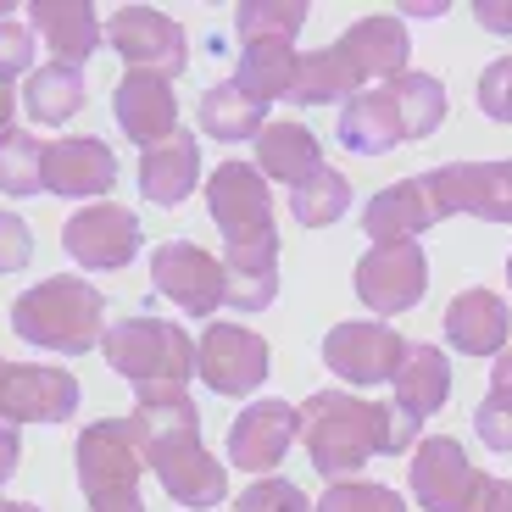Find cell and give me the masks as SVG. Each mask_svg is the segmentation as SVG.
Returning a JSON list of instances; mask_svg holds the SVG:
<instances>
[{"instance_id":"obj_42","label":"cell","mask_w":512,"mask_h":512,"mask_svg":"<svg viewBox=\"0 0 512 512\" xmlns=\"http://www.w3.org/2000/svg\"><path fill=\"white\" fill-rule=\"evenodd\" d=\"M474 17H479V28H490V34H512V0H479Z\"/></svg>"},{"instance_id":"obj_14","label":"cell","mask_w":512,"mask_h":512,"mask_svg":"<svg viewBox=\"0 0 512 512\" xmlns=\"http://www.w3.org/2000/svg\"><path fill=\"white\" fill-rule=\"evenodd\" d=\"M78 412V379L45 362H0V418L6 423H67Z\"/></svg>"},{"instance_id":"obj_17","label":"cell","mask_w":512,"mask_h":512,"mask_svg":"<svg viewBox=\"0 0 512 512\" xmlns=\"http://www.w3.org/2000/svg\"><path fill=\"white\" fill-rule=\"evenodd\" d=\"M295 435H301V407L268 396L229 423V462L251 479H273V468L290 457Z\"/></svg>"},{"instance_id":"obj_11","label":"cell","mask_w":512,"mask_h":512,"mask_svg":"<svg viewBox=\"0 0 512 512\" xmlns=\"http://www.w3.org/2000/svg\"><path fill=\"white\" fill-rule=\"evenodd\" d=\"M145 245V229L128 206H112V201H95L84 212L62 223V251L73 256L78 268L90 273H112L123 262H134V251Z\"/></svg>"},{"instance_id":"obj_3","label":"cell","mask_w":512,"mask_h":512,"mask_svg":"<svg viewBox=\"0 0 512 512\" xmlns=\"http://www.w3.org/2000/svg\"><path fill=\"white\" fill-rule=\"evenodd\" d=\"M423 423L407 418L401 407H384V401H362L346 390H318L301 407V446H307L312 468L323 479H351L362 462L390 457V451L418 446Z\"/></svg>"},{"instance_id":"obj_23","label":"cell","mask_w":512,"mask_h":512,"mask_svg":"<svg viewBox=\"0 0 512 512\" xmlns=\"http://www.w3.org/2000/svg\"><path fill=\"white\" fill-rule=\"evenodd\" d=\"M334 45L346 51V62L357 67L362 84H368V78H384V84L401 78L407 73V56H412V39H407V28H401V17H357Z\"/></svg>"},{"instance_id":"obj_5","label":"cell","mask_w":512,"mask_h":512,"mask_svg":"<svg viewBox=\"0 0 512 512\" xmlns=\"http://www.w3.org/2000/svg\"><path fill=\"white\" fill-rule=\"evenodd\" d=\"M12 334L28 340L34 351H56V357H84L101 346L106 334V295L78 273H56L39 279L12 301Z\"/></svg>"},{"instance_id":"obj_36","label":"cell","mask_w":512,"mask_h":512,"mask_svg":"<svg viewBox=\"0 0 512 512\" xmlns=\"http://www.w3.org/2000/svg\"><path fill=\"white\" fill-rule=\"evenodd\" d=\"M474 429H479V440H485L490 451L512 457V390L507 384H490V396L474 407Z\"/></svg>"},{"instance_id":"obj_45","label":"cell","mask_w":512,"mask_h":512,"mask_svg":"<svg viewBox=\"0 0 512 512\" xmlns=\"http://www.w3.org/2000/svg\"><path fill=\"white\" fill-rule=\"evenodd\" d=\"M12 112H17V101H12V95H6V84H0V140L12 134Z\"/></svg>"},{"instance_id":"obj_15","label":"cell","mask_w":512,"mask_h":512,"mask_svg":"<svg viewBox=\"0 0 512 512\" xmlns=\"http://www.w3.org/2000/svg\"><path fill=\"white\" fill-rule=\"evenodd\" d=\"M151 284L190 318H212L223 307V256L201 251L190 240H167L151 251Z\"/></svg>"},{"instance_id":"obj_29","label":"cell","mask_w":512,"mask_h":512,"mask_svg":"<svg viewBox=\"0 0 512 512\" xmlns=\"http://www.w3.org/2000/svg\"><path fill=\"white\" fill-rule=\"evenodd\" d=\"M195 117H201V128L212 134V140L240 145V140H256V128H262V117H268V101H251V95L229 78V84H212V90L201 95Z\"/></svg>"},{"instance_id":"obj_21","label":"cell","mask_w":512,"mask_h":512,"mask_svg":"<svg viewBox=\"0 0 512 512\" xmlns=\"http://www.w3.org/2000/svg\"><path fill=\"white\" fill-rule=\"evenodd\" d=\"M507 334H512V312L485 284L479 290H462L446 307V340L462 357H501L507 351Z\"/></svg>"},{"instance_id":"obj_20","label":"cell","mask_w":512,"mask_h":512,"mask_svg":"<svg viewBox=\"0 0 512 512\" xmlns=\"http://www.w3.org/2000/svg\"><path fill=\"white\" fill-rule=\"evenodd\" d=\"M435 223H440V206H435V190H429V173L390 184V190H379L362 206V229H368L373 245L418 240V234L435 229Z\"/></svg>"},{"instance_id":"obj_18","label":"cell","mask_w":512,"mask_h":512,"mask_svg":"<svg viewBox=\"0 0 512 512\" xmlns=\"http://www.w3.org/2000/svg\"><path fill=\"white\" fill-rule=\"evenodd\" d=\"M112 117L123 128V140H134L140 151H156L162 140L179 134V95L173 78L162 73H123L112 90Z\"/></svg>"},{"instance_id":"obj_47","label":"cell","mask_w":512,"mask_h":512,"mask_svg":"<svg viewBox=\"0 0 512 512\" xmlns=\"http://www.w3.org/2000/svg\"><path fill=\"white\" fill-rule=\"evenodd\" d=\"M507 290H512V256H507Z\"/></svg>"},{"instance_id":"obj_48","label":"cell","mask_w":512,"mask_h":512,"mask_svg":"<svg viewBox=\"0 0 512 512\" xmlns=\"http://www.w3.org/2000/svg\"><path fill=\"white\" fill-rule=\"evenodd\" d=\"M0 362H6V357H0Z\"/></svg>"},{"instance_id":"obj_1","label":"cell","mask_w":512,"mask_h":512,"mask_svg":"<svg viewBox=\"0 0 512 512\" xmlns=\"http://www.w3.org/2000/svg\"><path fill=\"white\" fill-rule=\"evenodd\" d=\"M212 223L223 229V307L262 312L279 295V229L273 195L256 162H223L206 184Z\"/></svg>"},{"instance_id":"obj_41","label":"cell","mask_w":512,"mask_h":512,"mask_svg":"<svg viewBox=\"0 0 512 512\" xmlns=\"http://www.w3.org/2000/svg\"><path fill=\"white\" fill-rule=\"evenodd\" d=\"M17 462H23V435H17V423L0 418V485L17 474Z\"/></svg>"},{"instance_id":"obj_34","label":"cell","mask_w":512,"mask_h":512,"mask_svg":"<svg viewBox=\"0 0 512 512\" xmlns=\"http://www.w3.org/2000/svg\"><path fill=\"white\" fill-rule=\"evenodd\" d=\"M312 512H407V501L390 485H373V479H340V485L323 490Z\"/></svg>"},{"instance_id":"obj_44","label":"cell","mask_w":512,"mask_h":512,"mask_svg":"<svg viewBox=\"0 0 512 512\" xmlns=\"http://www.w3.org/2000/svg\"><path fill=\"white\" fill-rule=\"evenodd\" d=\"M490 384H507L512 390V351H501V357L490 362Z\"/></svg>"},{"instance_id":"obj_30","label":"cell","mask_w":512,"mask_h":512,"mask_svg":"<svg viewBox=\"0 0 512 512\" xmlns=\"http://www.w3.org/2000/svg\"><path fill=\"white\" fill-rule=\"evenodd\" d=\"M23 106H28V117L45 123V128L67 123V117L84 106V73H78V67H62V62L34 67L28 84H23Z\"/></svg>"},{"instance_id":"obj_31","label":"cell","mask_w":512,"mask_h":512,"mask_svg":"<svg viewBox=\"0 0 512 512\" xmlns=\"http://www.w3.org/2000/svg\"><path fill=\"white\" fill-rule=\"evenodd\" d=\"M346 206H351V179L334 173V167H318L312 179H301L290 190V212L301 229H329V223L346 218Z\"/></svg>"},{"instance_id":"obj_32","label":"cell","mask_w":512,"mask_h":512,"mask_svg":"<svg viewBox=\"0 0 512 512\" xmlns=\"http://www.w3.org/2000/svg\"><path fill=\"white\" fill-rule=\"evenodd\" d=\"M301 28H307L301 0H245V6H234V34L245 45H256V39H295Z\"/></svg>"},{"instance_id":"obj_4","label":"cell","mask_w":512,"mask_h":512,"mask_svg":"<svg viewBox=\"0 0 512 512\" xmlns=\"http://www.w3.org/2000/svg\"><path fill=\"white\" fill-rule=\"evenodd\" d=\"M446 123V84L435 73H401L379 90H357L340 106V145L357 156H384Z\"/></svg>"},{"instance_id":"obj_43","label":"cell","mask_w":512,"mask_h":512,"mask_svg":"<svg viewBox=\"0 0 512 512\" xmlns=\"http://www.w3.org/2000/svg\"><path fill=\"white\" fill-rule=\"evenodd\" d=\"M401 12L407 17H446V6H440V0H407Z\"/></svg>"},{"instance_id":"obj_28","label":"cell","mask_w":512,"mask_h":512,"mask_svg":"<svg viewBox=\"0 0 512 512\" xmlns=\"http://www.w3.org/2000/svg\"><path fill=\"white\" fill-rule=\"evenodd\" d=\"M357 90H362L357 67L346 62V51H340V45H329V51L301 56L295 84H290V101L295 106H334V101H351Z\"/></svg>"},{"instance_id":"obj_38","label":"cell","mask_w":512,"mask_h":512,"mask_svg":"<svg viewBox=\"0 0 512 512\" xmlns=\"http://www.w3.org/2000/svg\"><path fill=\"white\" fill-rule=\"evenodd\" d=\"M479 112L496 117V123H512V56H501L479 73Z\"/></svg>"},{"instance_id":"obj_7","label":"cell","mask_w":512,"mask_h":512,"mask_svg":"<svg viewBox=\"0 0 512 512\" xmlns=\"http://www.w3.org/2000/svg\"><path fill=\"white\" fill-rule=\"evenodd\" d=\"M78 462V490H84V507L90 512H145L140 501V435H134V418H95L73 446Z\"/></svg>"},{"instance_id":"obj_22","label":"cell","mask_w":512,"mask_h":512,"mask_svg":"<svg viewBox=\"0 0 512 512\" xmlns=\"http://www.w3.org/2000/svg\"><path fill=\"white\" fill-rule=\"evenodd\" d=\"M28 12H34V34L45 39V51L62 67H78V73H84V62L101 51V34H106L95 6H84V0H39Z\"/></svg>"},{"instance_id":"obj_46","label":"cell","mask_w":512,"mask_h":512,"mask_svg":"<svg viewBox=\"0 0 512 512\" xmlns=\"http://www.w3.org/2000/svg\"><path fill=\"white\" fill-rule=\"evenodd\" d=\"M0 512H39L34 501H0Z\"/></svg>"},{"instance_id":"obj_39","label":"cell","mask_w":512,"mask_h":512,"mask_svg":"<svg viewBox=\"0 0 512 512\" xmlns=\"http://www.w3.org/2000/svg\"><path fill=\"white\" fill-rule=\"evenodd\" d=\"M34 256V234L17 212H0V273H23Z\"/></svg>"},{"instance_id":"obj_35","label":"cell","mask_w":512,"mask_h":512,"mask_svg":"<svg viewBox=\"0 0 512 512\" xmlns=\"http://www.w3.org/2000/svg\"><path fill=\"white\" fill-rule=\"evenodd\" d=\"M234 512H312L307 490L290 485V479H251V485L234 496Z\"/></svg>"},{"instance_id":"obj_19","label":"cell","mask_w":512,"mask_h":512,"mask_svg":"<svg viewBox=\"0 0 512 512\" xmlns=\"http://www.w3.org/2000/svg\"><path fill=\"white\" fill-rule=\"evenodd\" d=\"M39 184L62 201H84V195H106L117 184V156L106 140L95 134H73V140L45 145V162H39Z\"/></svg>"},{"instance_id":"obj_26","label":"cell","mask_w":512,"mask_h":512,"mask_svg":"<svg viewBox=\"0 0 512 512\" xmlns=\"http://www.w3.org/2000/svg\"><path fill=\"white\" fill-rule=\"evenodd\" d=\"M396 407L407 412V418H429V412H440L446 407V396H451V362H446V351L440 346H429V340H418V346H407V357H401V368H396Z\"/></svg>"},{"instance_id":"obj_37","label":"cell","mask_w":512,"mask_h":512,"mask_svg":"<svg viewBox=\"0 0 512 512\" xmlns=\"http://www.w3.org/2000/svg\"><path fill=\"white\" fill-rule=\"evenodd\" d=\"M34 73V28L23 23H0V84Z\"/></svg>"},{"instance_id":"obj_2","label":"cell","mask_w":512,"mask_h":512,"mask_svg":"<svg viewBox=\"0 0 512 512\" xmlns=\"http://www.w3.org/2000/svg\"><path fill=\"white\" fill-rule=\"evenodd\" d=\"M134 435H140V457L162 490L179 507L206 512L229 501V468H223L201 440V412H195L190 390H167V396L134 401Z\"/></svg>"},{"instance_id":"obj_9","label":"cell","mask_w":512,"mask_h":512,"mask_svg":"<svg viewBox=\"0 0 512 512\" xmlns=\"http://www.w3.org/2000/svg\"><path fill=\"white\" fill-rule=\"evenodd\" d=\"M268 368V340L245 323H206V334L195 340V379L212 396H256Z\"/></svg>"},{"instance_id":"obj_6","label":"cell","mask_w":512,"mask_h":512,"mask_svg":"<svg viewBox=\"0 0 512 512\" xmlns=\"http://www.w3.org/2000/svg\"><path fill=\"white\" fill-rule=\"evenodd\" d=\"M101 357L112 362L117 379L134 384V401L184 390L195 379V340L184 323L167 318H117L101 334Z\"/></svg>"},{"instance_id":"obj_10","label":"cell","mask_w":512,"mask_h":512,"mask_svg":"<svg viewBox=\"0 0 512 512\" xmlns=\"http://www.w3.org/2000/svg\"><path fill=\"white\" fill-rule=\"evenodd\" d=\"M429 290V256L418 240H396V245H373L357 262V295L362 307L379 318H401L412 312Z\"/></svg>"},{"instance_id":"obj_27","label":"cell","mask_w":512,"mask_h":512,"mask_svg":"<svg viewBox=\"0 0 512 512\" xmlns=\"http://www.w3.org/2000/svg\"><path fill=\"white\" fill-rule=\"evenodd\" d=\"M295 67L301 56L290 51V39H256L240 51V67H234V84H240L251 101H290V84H295Z\"/></svg>"},{"instance_id":"obj_8","label":"cell","mask_w":512,"mask_h":512,"mask_svg":"<svg viewBox=\"0 0 512 512\" xmlns=\"http://www.w3.org/2000/svg\"><path fill=\"white\" fill-rule=\"evenodd\" d=\"M106 45L128 62V73L179 78L190 67V34L156 6H117L106 23Z\"/></svg>"},{"instance_id":"obj_40","label":"cell","mask_w":512,"mask_h":512,"mask_svg":"<svg viewBox=\"0 0 512 512\" xmlns=\"http://www.w3.org/2000/svg\"><path fill=\"white\" fill-rule=\"evenodd\" d=\"M468 512H512V479L485 474V479H479V496H474V507H468Z\"/></svg>"},{"instance_id":"obj_12","label":"cell","mask_w":512,"mask_h":512,"mask_svg":"<svg viewBox=\"0 0 512 512\" xmlns=\"http://www.w3.org/2000/svg\"><path fill=\"white\" fill-rule=\"evenodd\" d=\"M479 479L485 474L468 462L462 440H451V435L418 440L412 468H407V485H412V496H418L423 512H468L479 496Z\"/></svg>"},{"instance_id":"obj_16","label":"cell","mask_w":512,"mask_h":512,"mask_svg":"<svg viewBox=\"0 0 512 512\" xmlns=\"http://www.w3.org/2000/svg\"><path fill=\"white\" fill-rule=\"evenodd\" d=\"M412 340H401L390 323H334L329 334H323V362H329L334 373L346 384H390L401 368V357H407Z\"/></svg>"},{"instance_id":"obj_33","label":"cell","mask_w":512,"mask_h":512,"mask_svg":"<svg viewBox=\"0 0 512 512\" xmlns=\"http://www.w3.org/2000/svg\"><path fill=\"white\" fill-rule=\"evenodd\" d=\"M39 162H45V145H39L34 134H23V128H12V134L0 140V190L6 195L45 190V184H39Z\"/></svg>"},{"instance_id":"obj_24","label":"cell","mask_w":512,"mask_h":512,"mask_svg":"<svg viewBox=\"0 0 512 512\" xmlns=\"http://www.w3.org/2000/svg\"><path fill=\"white\" fill-rule=\"evenodd\" d=\"M195 184H201V145L184 128L140 156V195L151 206H184Z\"/></svg>"},{"instance_id":"obj_13","label":"cell","mask_w":512,"mask_h":512,"mask_svg":"<svg viewBox=\"0 0 512 512\" xmlns=\"http://www.w3.org/2000/svg\"><path fill=\"white\" fill-rule=\"evenodd\" d=\"M440 218H485V223H512V162H446L429 173Z\"/></svg>"},{"instance_id":"obj_25","label":"cell","mask_w":512,"mask_h":512,"mask_svg":"<svg viewBox=\"0 0 512 512\" xmlns=\"http://www.w3.org/2000/svg\"><path fill=\"white\" fill-rule=\"evenodd\" d=\"M323 167V145L307 123H262L256 134V173L262 179H279V184H301Z\"/></svg>"}]
</instances>
